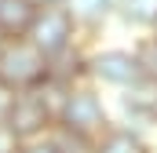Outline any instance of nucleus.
<instances>
[{"label": "nucleus", "mask_w": 157, "mask_h": 153, "mask_svg": "<svg viewBox=\"0 0 157 153\" xmlns=\"http://www.w3.org/2000/svg\"><path fill=\"white\" fill-rule=\"evenodd\" d=\"M91 153H150V146H146L143 131H135V128H128V124H110V128L95 139Z\"/></svg>", "instance_id": "nucleus-7"}, {"label": "nucleus", "mask_w": 157, "mask_h": 153, "mask_svg": "<svg viewBox=\"0 0 157 153\" xmlns=\"http://www.w3.org/2000/svg\"><path fill=\"white\" fill-rule=\"evenodd\" d=\"M0 153H18V139L0 124Z\"/></svg>", "instance_id": "nucleus-14"}, {"label": "nucleus", "mask_w": 157, "mask_h": 153, "mask_svg": "<svg viewBox=\"0 0 157 153\" xmlns=\"http://www.w3.org/2000/svg\"><path fill=\"white\" fill-rule=\"evenodd\" d=\"M88 84H102V88H135L139 84V66L135 55L128 47H102V51H88Z\"/></svg>", "instance_id": "nucleus-5"}, {"label": "nucleus", "mask_w": 157, "mask_h": 153, "mask_svg": "<svg viewBox=\"0 0 157 153\" xmlns=\"http://www.w3.org/2000/svg\"><path fill=\"white\" fill-rule=\"evenodd\" d=\"M77 33H80V26H77V18L70 15V7L66 4H55V7H40L37 15H33V22L26 29V40L37 47L44 58H51L62 47H70L77 40Z\"/></svg>", "instance_id": "nucleus-3"}, {"label": "nucleus", "mask_w": 157, "mask_h": 153, "mask_svg": "<svg viewBox=\"0 0 157 153\" xmlns=\"http://www.w3.org/2000/svg\"><path fill=\"white\" fill-rule=\"evenodd\" d=\"M150 153H154V150H150Z\"/></svg>", "instance_id": "nucleus-18"}, {"label": "nucleus", "mask_w": 157, "mask_h": 153, "mask_svg": "<svg viewBox=\"0 0 157 153\" xmlns=\"http://www.w3.org/2000/svg\"><path fill=\"white\" fill-rule=\"evenodd\" d=\"M48 135H51V142L59 146V153H91V146H95L91 139H84V135H73V131H66V128H59V124H55Z\"/></svg>", "instance_id": "nucleus-12"}, {"label": "nucleus", "mask_w": 157, "mask_h": 153, "mask_svg": "<svg viewBox=\"0 0 157 153\" xmlns=\"http://www.w3.org/2000/svg\"><path fill=\"white\" fill-rule=\"evenodd\" d=\"M48 76V58L26 37L0 40V84L7 91H29Z\"/></svg>", "instance_id": "nucleus-2"}, {"label": "nucleus", "mask_w": 157, "mask_h": 153, "mask_svg": "<svg viewBox=\"0 0 157 153\" xmlns=\"http://www.w3.org/2000/svg\"><path fill=\"white\" fill-rule=\"evenodd\" d=\"M48 80H59L66 88L88 80V51L80 47V40H73L70 47H62L59 55L48 58Z\"/></svg>", "instance_id": "nucleus-6"}, {"label": "nucleus", "mask_w": 157, "mask_h": 153, "mask_svg": "<svg viewBox=\"0 0 157 153\" xmlns=\"http://www.w3.org/2000/svg\"><path fill=\"white\" fill-rule=\"evenodd\" d=\"M132 55H135V66H139V80L157 88V37L150 33V37L135 40Z\"/></svg>", "instance_id": "nucleus-11"}, {"label": "nucleus", "mask_w": 157, "mask_h": 153, "mask_svg": "<svg viewBox=\"0 0 157 153\" xmlns=\"http://www.w3.org/2000/svg\"><path fill=\"white\" fill-rule=\"evenodd\" d=\"M4 128L22 142H33V139H44L51 128H55V117L44 106V99L37 95V88L29 91H15L11 95V106H7V117H4Z\"/></svg>", "instance_id": "nucleus-4"}, {"label": "nucleus", "mask_w": 157, "mask_h": 153, "mask_svg": "<svg viewBox=\"0 0 157 153\" xmlns=\"http://www.w3.org/2000/svg\"><path fill=\"white\" fill-rule=\"evenodd\" d=\"M11 95H15V91H7V88L0 84V124H4V117H7V106H11Z\"/></svg>", "instance_id": "nucleus-15"}, {"label": "nucleus", "mask_w": 157, "mask_h": 153, "mask_svg": "<svg viewBox=\"0 0 157 153\" xmlns=\"http://www.w3.org/2000/svg\"><path fill=\"white\" fill-rule=\"evenodd\" d=\"M55 124L66 128V131H73V135H84V139L95 142V139H99L113 120H110V110H106L99 88L84 80V84H73V88L66 91V99H62V106H59Z\"/></svg>", "instance_id": "nucleus-1"}, {"label": "nucleus", "mask_w": 157, "mask_h": 153, "mask_svg": "<svg viewBox=\"0 0 157 153\" xmlns=\"http://www.w3.org/2000/svg\"><path fill=\"white\" fill-rule=\"evenodd\" d=\"M29 4L40 11V7H55V4H66V0H29Z\"/></svg>", "instance_id": "nucleus-16"}, {"label": "nucleus", "mask_w": 157, "mask_h": 153, "mask_svg": "<svg viewBox=\"0 0 157 153\" xmlns=\"http://www.w3.org/2000/svg\"><path fill=\"white\" fill-rule=\"evenodd\" d=\"M66 7H70V15L77 18L80 29H95V26H102V22L113 15L117 0H66Z\"/></svg>", "instance_id": "nucleus-9"}, {"label": "nucleus", "mask_w": 157, "mask_h": 153, "mask_svg": "<svg viewBox=\"0 0 157 153\" xmlns=\"http://www.w3.org/2000/svg\"><path fill=\"white\" fill-rule=\"evenodd\" d=\"M113 15H121L128 26L150 29V26L157 22V0H117Z\"/></svg>", "instance_id": "nucleus-10"}, {"label": "nucleus", "mask_w": 157, "mask_h": 153, "mask_svg": "<svg viewBox=\"0 0 157 153\" xmlns=\"http://www.w3.org/2000/svg\"><path fill=\"white\" fill-rule=\"evenodd\" d=\"M150 29H154V37H157V22H154V26H150Z\"/></svg>", "instance_id": "nucleus-17"}, {"label": "nucleus", "mask_w": 157, "mask_h": 153, "mask_svg": "<svg viewBox=\"0 0 157 153\" xmlns=\"http://www.w3.org/2000/svg\"><path fill=\"white\" fill-rule=\"evenodd\" d=\"M37 7L29 0H0V37H26Z\"/></svg>", "instance_id": "nucleus-8"}, {"label": "nucleus", "mask_w": 157, "mask_h": 153, "mask_svg": "<svg viewBox=\"0 0 157 153\" xmlns=\"http://www.w3.org/2000/svg\"><path fill=\"white\" fill-rule=\"evenodd\" d=\"M18 153H59V146L51 142V135H44V139H33V142H22Z\"/></svg>", "instance_id": "nucleus-13"}]
</instances>
